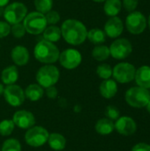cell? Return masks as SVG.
<instances>
[{
    "label": "cell",
    "mask_w": 150,
    "mask_h": 151,
    "mask_svg": "<svg viewBox=\"0 0 150 151\" xmlns=\"http://www.w3.org/2000/svg\"><path fill=\"white\" fill-rule=\"evenodd\" d=\"M60 28L62 37L68 44L78 46L82 44L87 39L88 29L80 20L75 19H65Z\"/></svg>",
    "instance_id": "obj_1"
},
{
    "label": "cell",
    "mask_w": 150,
    "mask_h": 151,
    "mask_svg": "<svg viewBox=\"0 0 150 151\" xmlns=\"http://www.w3.org/2000/svg\"><path fill=\"white\" fill-rule=\"evenodd\" d=\"M59 54L60 52L57 46L54 42L44 39L38 42L34 48V56L35 59L45 65L56 63L59 58Z\"/></svg>",
    "instance_id": "obj_2"
},
{
    "label": "cell",
    "mask_w": 150,
    "mask_h": 151,
    "mask_svg": "<svg viewBox=\"0 0 150 151\" xmlns=\"http://www.w3.org/2000/svg\"><path fill=\"white\" fill-rule=\"evenodd\" d=\"M59 77V69L52 64L44 65L42 67H40L35 75L37 83L43 88L55 86L57 83Z\"/></svg>",
    "instance_id": "obj_3"
},
{
    "label": "cell",
    "mask_w": 150,
    "mask_h": 151,
    "mask_svg": "<svg viewBox=\"0 0 150 151\" xmlns=\"http://www.w3.org/2000/svg\"><path fill=\"white\" fill-rule=\"evenodd\" d=\"M23 25L27 33L37 35L44 31L48 26V23L44 14L37 11H34L26 15L23 19Z\"/></svg>",
    "instance_id": "obj_4"
},
{
    "label": "cell",
    "mask_w": 150,
    "mask_h": 151,
    "mask_svg": "<svg viewBox=\"0 0 150 151\" xmlns=\"http://www.w3.org/2000/svg\"><path fill=\"white\" fill-rule=\"evenodd\" d=\"M126 102L133 108H144L150 100L149 90L141 87H132L125 95Z\"/></svg>",
    "instance_id": "obj_5"
},
{
    "label": "cell",
    "mask_w": 150,
    "mask_h": 151,
    "mask_svg": "<svg viewBox=\"0 0 150 151\" xmlns=\"http://www.w3.org/2000/svg\"><path fill=\"white\" fill-rule=\"evenodd\" d=\"M49 131L42 126H34L28 128L24 135L26 143L32 148H40L47 143Z\"/></svg>",
    "instance_id": "obj_6"
},
{
    "label": "cell",
    "mask_w": 150,
    "mask_h": 151,
    "mask_svg": "<svg viewBox=\"0 0 150 151\" xmlns=\"http://www.w3.org/2000/svg\"><path fill=\"white\" fill-rule=\"evenodd\" d=\"M27 14V6L20 2H14L4 8V18L10 25L20 23Z\"/></svg>",
    "instance_id": "obj_7"
},
{
    "label": "cell",
    "mask_w": 150,
    "mask_h": 151,
    "mask_svg": "<svg viewBox=\"0 0 150 151\" xmlns=\"http://www.w3.org/2000/svg\"><path fill=\"white\" fill-rule=\"evenodd\" d=\"M148 26V20L145 15L138 11L130 12L126 19V27L132 35H140L143 33Z\"/></svg>",
    "instance_id": "obj_8"
},
{
    "label": "cell",
    "mask_w": 150,
    "mask_h": 151,
    "mask_svg": "<svg viewBox=\"0 0 150 151\" xmlns=\"http://www.w3.org/2000/svg\"><path fill=\"white\" fill-rule=\"evenodd\" d=\"M136 68L128 62H121L112 68V76L114 80L122 84L129 83L134 80Z\"/></svg>",
    "instance_id": "obj_9"
},
{
    "label": "cell",
    "mask_w": 150,
    "mask_h": 151,
    "mask_svg": "<svg viewBox=\"0 0 150 151\" xmlns=\"http://www.w3.org/2000/svg\"><path fill=\"white\" fill-rule=\"evenodd\" d=\"M3 96L5 102L11 107L21 106L26 100L24 89L20 86L16 84L7 85L6 87H4Z\"/></svg>",
    "instance_id": "obj_10"
},
{
    "label": "cell",
    "mask_w": 150,
    "mask_h": 151,
    "mask_svg": "<svg viewBox=\"0 0 150 151\" xmlns=\"http://www.w3.org/2000/svg\"><path fill=\"white\" fill-rule=\"evenodd\" d=\"M109 48L111 56L118 60L127 58L133 52V45L126 38H118Z\"/></svg>",
    "instance_id": "obj_11"
},
{
    "label": "cell",
    "mask_w": 150,
    "mask_h": 151,
    "mask_svg": "<svg viewBox=\"0 0 150 151\" xmlns=\"http://www.w3.org/2000/svg\"><path fill=\"white\" fill-rule=\"evenodd\" d=\"M58 61L60 65L68 70H72L77 68L82 61L81 53L76 49H66L59 54Z\"/></svg>",
    "instance_id": "obj_12"
},
{
    "label": "cell",
    "mask_w": 150,
    "mask_h": 151,
    "mask_svg": "<svg viewBox=\"0 0 150 151\" xmlns=\"http://www.w3.org/2000/svg\"><path fill=\"white\" fill-rule=\"evenodd\" d=\"M12 121L15 124V127H18L20 129L27 130L28 128L35 125V117L34 115L27 110H19L15 111L12 115Z\"/></svg>",
    "instance_id": "obj_13"
},
{
    "label": "cell",
    "mask_w": 150,
    "mask_h": 151,
    "mask_svg": "<svg viewBox=\"0 0 150 151\" xmlns=\"http://www.w3.org/2000/svg\"><path fill=\"white\" fill-rule=\"evenodd\" d=\"M115 130L121 135L130 136L137 131V124L133 119L129 116L119 117L114 123Z\"/></svg>",
    "instance_id": "obj_14"
},
{
    "label": "cell",
    "mask_w": 150,
    "mask_h": 151,
    "mask_svg": "<svg viewBox=\"0 0 150 151\" xmlns=\"http://www.w3.org/2000/svg\"><path fill=\"white\" fill-rule=\"evenodd\" d=\"M104 33L110 38L119 37L124 31V23L122 19L118 17H111L104 25Z\"/></svg>",
    "instance_id": "obj_15"
},
{
    "label": "cell",
    "mask_w": 150,
    "mask_h": 151,
    "mask_svg": "<svg viewBox=\"0 0 150 151\" xmlns=\"http://www.w3.org/2000/svg\"><path fill=\"white\" fill-rule=\"evenodd\" d=\"M11 58L12 62L16 65L24 66L28 63L30 59V55H29L28 50L25 46L17 45L11 50Z\"/></svg>",
    "instance_id": "obj_16"
},
{
    "label": "cell",
    "mask_w": 150,
    "mask_h": 151,
    "mask_svg": "<svg viewBox=\"0 0 150 151\" xmlns=\"http://www.w3.org/2000/svg\"><path fill=\"white\" fill-rule=\"evenodd\" d=\"M99 92L105 99L113 98L118 93V84L115 80H103L99 86Z\"/></svg>",
    "instance_id": "obj_17"
},
{
    "label": "cell",
    "mask_w": 150,
    "mask_h": 151,
    "mask_svg": "<svg viewBox=\"0 0 150 151\" xmlns=\"http://www.w3.org/2000/svg\"><path fill=\"white\" fill-rule=\"evenodd\" d=\"M134 80L139 87L149 89L150 88V66L142 65L135 72Z\"/></svg>",
    "instance_id": "obj_18"
},
{
    "label": "cell",
    "mask_w": 150,
    "mask_h": 151,
    "mask_svg": "<svg viewBox=\"0 0 150 151\" xmlns=\"http://www.w3.org/2000/svg\"><path fill=\"white\" fill-rule=\"evenodd\" d=\"M19 79V70L16 65H9L1 73V81L4 85L15 84Z\"/></svg>",
    "instance_id": "obj_19"
},
{
    "label": "cell",
    "mask_w": 150,
    "mask_h": 151,
    "mask_svg": "<svg viewBox=\"0 0 150 151\" xmlns=\"http://www.w3.org/2000/svg\"><path fill=\"white\" fill-rule=\"evenodd\" d=\"M47 143L51 150L55 151H62L66 147V139L61 134L51 133L49 135Z\"/></svg>",
    "instance_id": "obj_20"
},
{
    "label": "cell",
    "mask_w": 150,
    "mask_h": 151,
    "mask_svg": "<svg viewBox=\"0 0 150 151\" xmlns=\"http://www.w3.org/2000/svg\"><path fill=\"white\" fill-rule=\"evenodd\" d=\"M25 96L31 102H37L42 98L44 95L43 88L41 87L38 83H32L29 84L26 89L24 90Z\"/></svg>",
    "instance_id": "obj_21"
},
{
    "label": "cell",
    "mask_w": 150,
    "mask_h": 151,
    "mask_svg": "<svg viewBox=\"0 0 150 151\" xmlns=\"http://www.w3.org/2000/svg\"><path fill=\"white\" fill-rule=\"evenodd\" d=\"M95 129L96 133L101 135H109L115 130L114 122L107 118L100 119L95 123Z\"/></svg>",
    "instance_id": "obj_22"
},
{
    "label": "cell",
    "mask_w": 150,
    "mask_h": 151,
    "mask_svg": "<svg viewBox=\"0 0 150 151\" xmlns=\"http://www.w3.org/2000/svg\"><path fill=\"white\" fill-rule=\"evenodd\" d=\"M122 8L121 0H106L103 5L104 13L109 17H115L120 12Z\"/></svg>",
    "instance_id": "obj_23"
},
{
    "label": "cell",
    "mask_w": 150,
    "mask_h": 151,
    "mask_svg": "<svg viewBox=\"0 0 150 151\" xmlns=\"http://www.w3.org/2000/svg\"><path fill=\"white\" fill-rule=\"evenodd\" d=\"M43 33V39L51 42H57L62 37L61 28L55 26V25H49L44 29Z\"/></svg>",
    "instance_id": "obj_24"
},
{
    "label": "cell",
    "mask_w": 150,
    "mask_h": 151,
    "mask_svg": "<svg viewBox=\"0 0 150 151\" xmlns=\"http://www.w3.org/2000/svg\"><path fill=\"white\" fill-rule=\"evenodd\" d=\"M87 39L89 40L90 42H92L95 45H100L103 44L106 40V35L103 30L95 27L88 31V36Z\"/></svg>",
    "instance_id": "obj_25"
},
{
    "label": "cell",
    "mask_w": 150,
    "mask_h": 151,
    "mask_svg": "<svg viewBox=\"0 0 150 151\" xmlns=\"http://www.w3.org/2000/svg\"><path fill=\"white\" fill-rule=\"evenodd\" d=\"M110 56H111L110 48L106 45H103V44L96 45L92 50L93 58L95 59L96 61H99V62L107 60L110 58Z\"/></svg>",
    "instance_id": "obj_26"
},
{
    "label": "cell",
    "mask_w": 150,
    "mask_h": 151,
    "mask_svg": "<svg viewBox=\"0 0 150 151\" xmlns=\"http://www.w3.org/2000/svg\"><path fill=\"white\" fill-rule=\"evenodd\" d=\"M1 151H22V146L19 140L8 138L3 142Z\"/></svg>",
    "instance_id": "obj_27"
},
{
    "label": "cell",
    "mask_w": 150,
    "mask_h": 151,
    "mask_svg": "<svg viewBox=\"0 0 150 151\" xmlns=\"http://www.w3.org/2000/svg\"><path fill=\"white\" fill-rule=\"evenodd\" d=\"M15 128V124L12 119H3L0 121V135L6 137L10 136Z\"/></svg>",
    "instance_id": "obj_28"
},
{
    "label": "cell",
    "mask_w": 150,
    "mask_h": 151,
    "mask_svg": "<svg viewBox=\"0 0 150 151\" xmlns=\"http://www.w3.org/2000/svg\"><path fill=\"white\" fill-rule=\"evenodd\" d=\"M34 4L37 12L45 14L52 10L53 0H34Z\"/></svg>",
    "instance_id": "obj_29"
},
{
    "label": "cell",
    "mask_w": 150,
    "mask_h": 151,
    "mask_svg": "<svg viewBox=\"0 0 150 151\" xmlns=\"http://www.w3.org/2000/svg\"><path fill=\"white\" fill-rule=\"evenodd\" d=\"M96 74L102 80L111 79L112 76V67L108 64H101L96 68Z\"/></svg>",
    "instance_id": "obj_30"
},
{
    "label": "cell",
    "mask_w": 150,
    "mask_h": 151,
    "mask_svg": "<svg viewBox=\"0 0 150 151\" xmlns=\"http://www.w3.org/2000/svg\"><path fill=\"white\" fill-rule=\"evenodd\" d=\"M11 33L12 34V35L15 37V38H22L25 36L27 31L25 29V27L23 25V23H17V24H14V25H11Z\"/></svg>",
    "instance_id": "obj_31"
},
{
    "label": "cell",
    "mask_w": 150,
    "mask_h": 151,
    "mask_svg": "<svg viewBox=\"0 0 150 151\" xmlns=\"http://www.w3.org/2000/svg\"><path fill=\"white\" fill-rule=\"evenodd\" d=\"M105 116L107 119L111 120H117L120 117V111L119 110L113 105H109L105 109Z\"/></svg>",
    "instance_id": "obj_32"
},
{
    "label": "cell",
    "mask_w": 150,
    "mask_h": 151,
    "mask_svg": "<svg viewBox=\"0 0 150 151\" xmlns=\"http://www.w3.org/2000/svg\"><path fill=\"white\" fill-rule=\"evenodd\" d=\"M44 15H45L48 25H56L57 23L60 21V19H61L59 13L57 11H53V10H50Z\"/></svg>",
    "instance_id": "obj_33"
},
{
    "label": "cell",
    "mask_w": 150,
    "mask_h": 151,
    "mask_svg": "<svg viewBox=\"0 0 150 151\" xmlns=\"http://www.w3.org/2000/svg\"><path fill=\"white\" fill-rule=\"evenodd\" d=\"M139 4V0H123L122 2V6L128 12H134Z\"/></svg>",
    "instance_id": "obj_34"
},
{
    "label": "cell",
    "mask_w": 150,
    "mask_h": 151,
    "mask_svg": "<svg viewBox=\"0 0 150 151\" xmlns=\"http://www.w3.org/2000/svg\"><path fill=\"white\" fill-rule=\"evenodd\" d=\"M11 33V25L6 21H0V39L8 36Z\"/></svg>",
    "instance_id": "obj_35"
},
{
    "label": "cell",
    "mask_w": 150,
    "mask_h": 151,
    "mask_svg": "<svg viewBox=\"0 0 150 151\" xmlns=\"http://www.w3.org/2000/svg\"><path fill=\"white\" fill-rule=\"evenodd\" d=\"M45 94H46L48 98H50V99H56L57 97L58 91H57V88L55 86H51V87H49V88H46Z\"/></svg>",
    "instance_id": "obj_36"
},
{
    "label": "cell",
    "mask_w": 150,
    "mask_h": 151,
    "mask_svg": "<svg viewBox=\"0 0 150 151\" xmlns=\"http://www.w3.org/2000/svg\"><path fill=\"white\" fill-rule=\"evenodd\" d=\"M131 151H150V145L145 142H140L135 144Z\"/></svg>",
    "instance_id": "obj_37"
},
{
    "label": "cell",
    "mask_w": 150,
    "mask_h": 151,
    "mask_svg": "<svg viewBox=\"0 0 150 151\" xmlns=\"http://www.w3.org/2000/svg\"><path fill=\"white\" fill-rule=\"evenodd\" d=\"M10 0H0V7H5L9 4Z\"/></svg>",
    "instance_id": "obj_38"
},
{
    "label": "cell",
    "mask_w": 150,
    "mask_h": 151,
    "mask_svg": "<svg viewBox=\"0 0 150 151\" xmlns=\"http://www.w3.org/2000/svg\"><path fill=\"white\" fill-rule=\"evenodd\" d=\"M4 84H3V83H1V82H0V96H3V94H4Z\"/></svg>",
    "instance_id": "obj_39"
},
{
    "label": "cell",
    "mask_w": 150,
    "mask_h": 151,
    "mask_svg": "<svg viewBox=\"0 0 150 151\" xmlns=\"http://www.w3.org/2000/svg\"><path fill=\"white\" fill-rule=\"evenodd\" d=\"M146 108H147V111H148V112L150 114V100L149 102L148 103V104L146 105Z\"/></svg>",
    "instance_id": "obj_40"
},
{
    "label": "cell",
    "mask_w": 150,
    "mask_h": 151,
    "mask_svg": "<svg viewBox=\"0 0 150 151\" xmlns=\"http://www.w3.org/2000/svg\"><path fill=\"white\" fill-rule=\"evenodd\" d=\"M92 1H94V2H95V3H103V2H105L106 0H92Z\"/></svg>",
    "instance_id": "obj_41"
},
{
    "label": "cell",
    "mask_w": 150,
    "mask_h": 151,
    "mask_svg": "<svg viewBox=\"0 0 150 151\" xmlns=\"http://www.w3.org/2000/svg\"><path fill=\"white\" fill-rule=\"evenodd\" d=\"M148 25H149V30H150V15H149V19H148Z\"/></svg>",
    "instance_id": "obj_42"
},
{
    "label": "cell",
    "mask_w": 150,
    "mask_h": 151,
    "mask_svg": "<svg viewBox=\"0 0 150 151\" xmlns=\"http://www.w3.org/2000/svg\"><path fill=\"white\" fill-rule=\"evenodd\" d=\"M0 151H1V148H0Z\"/></svg>",
    "instance_id": "obj_43"
},
{
    "label": "cell",
    "mask_w": 150,
    "mask_h": 151,
    "mask_svg": "<svg viewBox=\"0 0 150 151\" xmlns=\"http://www.w3.org/2000/svg\"><path fill=\"white\" fill-rule=\"evenodd\" d=\"M149 93H150V88H149Z\"/></svg>",
    "instance_id": "obj_44"
}]
</instances>
